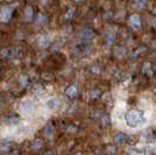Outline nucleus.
<instances>
[{"label": "nucleus", "mask_w": 156, "mask_h": 155, "mask_svg": "<svg viewBox=\"0 0 156 155\" xmlns=\"http://www.w3.org/2000/svg\"><path fill=\"white\" fill-rule=\"evenodd\" d=\"M125 120L126 124L129 128H140L147 124L148 117H147V114L140 109H130L126 113Z\"/></svg>", "instance_id": "nucleus-1"}, {"label": "nucleus", "mask_w": 156, "mask_h": 155, "mask_svg": "<svg viewBox=\"0 0 156 155\" xmlns=\"http://www.w3.org/2000/svg\"><path fill=\"white\" fill-rule=\"evenodd\" d=\"M52 40H53V35H52V34L42 35V37L39 39V42H38V44H39V47H41V48H47V47L51 45Z\"/></svg>", "instance_id": "nucleus-4"}, {"label": "nucleus", "mask_w": 156, "mask_h": 155, "mask_svg": "<svg viewBox=\"0 0 156 155\" xmlns=\"http://www.w3.org/2000/svg\"><path fill=\"white\" fill-rule=\"evenodd\" d=\"M40 1H41L42 4H46V2H47V0H40Z\"/></svg>", "instance_id": "nucleus-20"}, {"label": "nucleus", "mask_w": 156, "mask_h": 155, "mask_svg": "<svg viewBox=\"0 0 156 155\" xmlns=\"http://www.w3.org/2000/svg\"><path fill=\"white\" fill-rule=\"evenodd\" d=\"M20 82H21L23 85H26V84H27V78H26V77H21V78H20Z\"/></svg>", "instance_id": "nucleus-17"}, {"label": "nucleus", "mask_w": 156, "mask_h": 155, "mask_svg": "<svg viewBox=\"0 0 156 155\" xmlns=\"http://www.w3.org/2000/svg\"><path fill=\"white\" fill-rule=\"evenodd\" d=\"M42 145H44L42 140L37 139V140H34V141H33V143H32V148H33L34 150H39V149H41Z\"/></svg>", "instance_id": "nucleus-11"}, {"label": "nucleus", "mask_w": 156, "mask_h": 155, "mask_svg": "<svg viewBox=\"0 0 156 155\" xmlns=\"http://www.w3.org/2000/svg\"><path fill=\"white\" fill-rule=\"evenodd\" d=\"M54 153H52V152H48V153H46L45 155H53Z\"/></svg>", "instance_id": "nucleus-19"}, {"label": "nucleus", "mask_w": 156, "mask_h": 155, "mask_svg": "<svg viewBox=\"0 0 156 155\" xmlns=\"http://www.w3.org/2000/svg\"><path fill=\"white\" fill-rule=\"evenodd\" d=\"M100 95V91H89L88 92V98L89 99H96Z\"/></svg>", "instance_id": "nucleus-12"}, {"label": "nucleus", "mask_w": 156, "mask_h": 155, "mask_svg": "<svg viewBox=\"0 0 156 155\" xmlns=\"http://www.w3.org/2000/svg\"><path fill=\"white\" fill-rule=\"evenodd\" d=\"M76 1H80V0H76Z\"/></svg>", "instance_id": "nucleus-22"}, {"label": "nucleus", "mask_w": 156, "mask_h": 155, "mask_svg": "<svg viewBox=\"0 0 156 155\" xmlns=\"http://www.w3.org/2000/svg\"><path fill=\"white\" fill-rule=\"evenodd\" d=\"M142 72L146 74V73H148L149 75H151V70H150V63L147 62V63H144L143 65V68H142Z\"/></svg>", "instance_id": "nucleus-13"}, {"label": "nucleus", "mask_w": 156, "mask_h": 155, "mask_svg": "<svg viewBox=\"0 0 156 155\" xmlns=\"http://www.w3.org/2000/svg\"><path fill=\"white\" fill-rule=\"evenodd\" d=\"M127 155H146L144 148H129L127 150Z\"/></svg>", "instance_id": "nucleus-8"}, {"label": "nucleus", "mask_w": 156, "mask_h": 155, "mask_svg": "<svg viewBox=\"0 0 156 155\" xmlns=\"http://www.w3.org/2000/svg\"><path fill=\"white\" fill-rule=\"evenodd\" d=\"M73 13H74V9H73V8H70V9H69V12H68V13H67V16H67V18H68V16H72V14H73Z\"/></svg>", "instance_id": "nucleus-18"}, {"label": "nucleus", "mask_w": 156, "mask_h": 155, "mask_svg": "<svg viewBox=\"0 0 156 155\" xmlns=\"http://www.w3.org/2000/svg\"><path fill=\"white\" fill-rule=\"evenodd\" d=\"M128 25L133 28V30H139L141 28V18L139 14H133L129 16L128 19Z\"/></svg>", "instance_id": "nucleus-3"}, {"label": "nucleus", "mask_w": 156, "mask_h": 155, "mask_svg": "<svg viewBox=\"0 0 156 155\" xmlns=\"http://www.w3.org/2000/svg\"><path fill=\"white\" fill-rule=\"evenodd\" d=\"M127 141H128V136L125 133H117L114 136V143L115 145H123Z\"/></svg>", "instance_id": "nucleus-5"}, {"label": "nucleus", "mask_w": 156, "mask_h": 155, "mask_svg": "<svg viewBox=\"0 0 156 155\" xmlns=\"http://www.w3.org/2000/svg\"><path fill=\"white\" fill-rule=\"evenodd\" d=\"M32 19H33V8L31 6H27L23 11V20L28 23Z\"/></svg>", "instance_id": "nucleus-7"}, {"label": "nucleus", "mask_w": 156, "mask_h": 155, "mask_svg": "<svg viewBox=\"0 0 156 155\" xmlns=\"http://www.w3.org/2000/svg\"><path fill=\"white\" fill-rule=\"evenodd\" d=\"M11 16H12V7L9 6L0 7V21L1 23H8Z\"/></svg>", "instance_id": "nucleus-2"}, {"label": "nucleus", "mask_w": 156, "mask_h": 155, "mask_svg": "<svg viewBox=\"0 0 156 155\" xmlns=\"http://www.w3.org/2000/svg\"><path fill=\"white\" fill-rule=\"evenodd\" d=\"M59 100L58 99H55V98H53V99H49V100H47V107L51 109H55L59 107Z\"/></svg>", "instance_id": "nucleus-10"}, {"label": "nucleus", "mask_w": 156, "mask_h": 155, "mask_svg": "<svg viewBox=\"0 0 156 155\" xmlns=\"http://www.w3.org/2000/svg\"><path fill=\"white\" fill-rule=\"evenodd\" d=\"M66 94H67V96H69V98L76 96V94H78V87L75 85L69 86V87L66 89Z\"/></svg>", "instance_id": "nucleus-9"}, {"label": "nucleus", "mask_w": 156, "mask_h": 155, "mask_svg": "<svg viewBox=\"0 0 156 155\" xmlns=\"http://www.w3.org/2000/svg\"><path fill=\"white\" fill-rule=\"evenodd\" d=\"M143 5H144V0H140V1H137L136 4H135V6L137 8H142L143 7Z\"/></svg>", "instance_id": "nucleus-16"}, {"label": "nucleus", "mask_w": 156, "mask_h": 155, "mask_svg": "<svg viewBox=\"0 0 156 155\" xmlns=\"http://www.w3.org/2000/svg\"><path fill=\"white\" fill-rule=\"evenodd\" d=\"M34 109V102L32 100H25L21 103V110L25 113H30Z\"/></svg>", "instance_id": "nucleus-6"}, {"label": "nucleus", "mask_w": 156, "mask_h": 155, "mask_svg": "<svg viewBox=\"0 0 156 155\" xmlns=\"http://www.w3.org/2000/svg\"><path fill=\"white\" fill-rule=\"evenodd\" d=\"M45 132H46L47 136H48V138H51V136H52V134H53V127H52L51 124H47V127H46V129H45Z\"/></svg>", "instance_id": "nucleus-14"}, {"label": "nucleus", "mask_w": 156, "mask_h": 155, "mask_svg": "<svg viewBox=\"0 0 156 155\" xmlns=\"http://www.w3.org/2000/svg\"><path fill=\"white\" fill-rule=\"evenodd\" d=\"M146 153H147L148 155H156V147L148 148V149L146 150Z\"/></svg>", "instance_id": "nucleus-15"}, {"label": "nucleus", "mask_w": 156, "mask_h": 155, "mask_svg": "<svg viewBox=\"0 0 156 155\" xmlns=\"http://www.w3.org/2000/svg\"><path fill=\"white\" fill-rule=\"evenodd\" d=\"M155 91H156V86H155Z\"/></svg>", "instance_id": "nucleus-21"}]
</instances>
